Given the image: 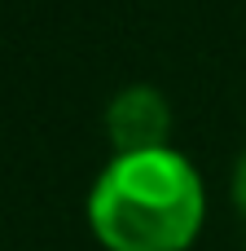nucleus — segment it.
Returning <instances> with one entry per match:
<instances>
[{
    "label": "nucleus",
    "instance_id": "nucleus-1",
    "mask_svg": "<svg viewBox=\"0 0 246 251\" xmlns=\"http://www.w3.org/2000/svg\"><path fill=\"white\" fill-rule=\"evenodd\" d=\"M202 216V181L176 150L114 154L88 194V225L106 251H185Z\"/></svg>",
    "mask_w": 246,
    "mask_h": 251
},
{
    "label": "nucleus",
    "instance_id": "nucleus-2",
    "mask_svg": "<svg viewBox=\"0 0 246 251\" xmlns=\"http://www.w3.org/2000/svg\"><path fill=\"white\" fill-rule=\"evenodd\" d=\"M106 137L114 154H145V150H167L172 137V106L158 88L132 84L106 106Z\"/></svg>",
    "mask_w": 246,
    "mask_h": 251
},
{
    "label": "nucleus",
    "instance_id": "nucleus-3",
    "mask_svg": "<svg viewBox=\"0 0 246 251\" xmlns=\"http://www.w3.org/2000/svg\"><path fill=\"white\" fill-rule=\"evenodd\" d=\"M229 194H233V207L246 216V154L233 163V181H229Z\"/></svg>",
    "mask_w": 246,
    "mask_h": 251
}]
</instances>
